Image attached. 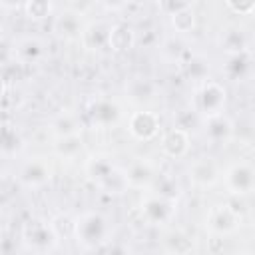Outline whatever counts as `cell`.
Masks as SVG:
<instances>
[{
  "label": "cell",
  "mask_w": 255,
  "mask_h": 255,
  "mask_svg": "<svg viewBox=\"0 0 255 255\" xmlns=\"http://www.w3.org/2000/svg\"><path fill=\"white\" fill-rule=\"evenodd\" d=\"M58 239H74V231H76V217L68 215V213H56L50 219Z\"/></svg>",
  "instance_id": "cell-31"
},
{
  "label": "cell",
  "mask_w": 255,
  "mask_h": 255,
  "mask_svg": "<svg viewBox=\"0 0 255 255\" xmlns=\"http://www.w3.org/2000/svg\"><path fill=\"white\" fill-rule=\"evenodd\" d=\"M225 8L237 16H251V14H255V0H249V2L225 0Z\"/></svg>",
  "instance_id": "cell-34"
},
{
  "label": "cell",
  "mask_w": 255,
  "mask_h": 255,
  "mask_svg": "<svg viewBox=\"0 0 255 255\" xmlns=\"http://www.w3.org/2000/svg\"><path fill=\"white\" fill-rule=\"evenodd\" d=\"M169 22H171V28H173L175 32H179V34L191 32V30L195 28V24H197V16H195L193 6H189V8H185V10H181V12L173 14V16H169Z\"/></svg>",
  "instance_id": "cell-29"
},
{
  "label": "cell",
  "mask_w": 255,
  "mask_h": 255,
  "mask_svg": "<svg viewBox=\"0 0 255 255\" xmlns=\"http://www.w3.org/2000/svg\"><path fill=\"white\" fill-rule=\"evenodd\" d=\"M54 10H56V6L48 0H28L22 4L24 16L32 22H42V20L54 16Z\"/></svg>",
  "instance_id": "cell-28"
},
{
  "label": "cell",
  "mask_w": 255,
  "mask_h": 255,
  "mask_svg": "<svg viewBox=\"0 0 255 255\" xmlns=\"http://www.w3.org/2000/svg\"><path fill=\"white\" fill-rule=\"evenodd\" d=\"M54 34L60 40L66 42H74V40H82V34L86 30V24L82 20V14L76 10H64L54 18V26H52Z\"/></svg>",
  "instance_id": "cell-14"
},
{
  "label": "cell",
  "mask_w": 255,
  "mask_h": 255,
  "mask_svg": "<svg viewBox=\"0 0 255 255\" xmlns=\"http://www.w3.org/2000/svg\"><path fill=\"white\" fill-rule=\"evenodd\" d=\"M181 68H183V74L187 80L195 82L197 86L205 80H209V72H211V64L205 56L201 54H187V58L181 62Z\"/></svg>",
  "instance_id": "cell-23"
},
{
  "label": "cell",
  "mask_w": 255,
  "mask_h": 255,
  "mask_svg": "<svg viewBox=\"0 0 255 255\" xmlns=\"http://www.w3.org/2000/svg\"><path fill=\"white\" fill-rule=\"evenodd\" d=\"M223 183L231 195H247L255 191V167L247 161H237L225 169Z\"/></svg>",
  "instance_id": "cell-9"
},
{
  "label": "cell",
  "mask_w": 255,
  "mask_h": 255,
  "mask_svg": "<svg viewBox=\"0 0 255 255\" xmlns=\"http://www.w3.org/2000/svg\"><path fill=\"white\" fill-rule=\"evenodd\" d=\"M187 177L195 187H201V189L213 187L221 179V167L213 157L203 155V157H197L189 163Z\"/></svg>",
  "instance_id": "cell-11"
},
{
  "label": "cell",
  "mask_w": 255,
  "mask_h": 255,
  "mask_svg": "<svg viewBox=\"0 0 255 255\" xmlns=\"http://www.w3.org/2000/svg\"><path fill=\"white\" fill-rule=\"evenodd\" d=\"M46 58V44L38 36H22L14 42L12 48V60L20 62L22 66H34L40 64Z\"/></svg>",
  "instance_id": "cell-13"
},
{
  "label": "cell",
  "mask_w": 255,
  "mask_h": 255,
  "mask_svg": "<svg viewBox=\"0 0 255 255\" xmlns=\"http://www.w3.org/2000/svg\"><path fill=\"white\" fill-rule=\"evenodd\" d=\"M149 191L157 193V195H161L165 199H173V201H177L179 195H181V187H179L177 179L173 175H165V173H157V177H155V181H153Z\"/></svg>",
  "instance_id": "cell-27"
},
{
  "label": "cell",
  "mask_w": 255,
  "mask_h": 255,
  "mask_svg": "<svg viewBox=\"0 0 255 255\" xmlns=\"http://www.w3.org/2000/svg\"><path fill=\"white\" fill-rule=\"evenodd\" d=\"M100 255H131L128 245L122 243V241H110L102 251H98Z\"/></svg>",
  "instance_id": "cell-36"
},
{
  "label": "cell",
  "mask_w": 255,
  "mask_h": 255,
  "mask_svg": "<svg viewBox=\"0 0 255 255\" xmlns=\"http://www.w3.org/2000/svg\"><path fill=\"white\" fill-rule=\"evenodd\" d=\"M189 6H191V2H185V0H161L157 4V8L165 16H173V14H177V12H181V10L189 8Z\"/></svg>",
  "instance_id": "cell-35"
},
{
  "label": "cell",
  "mask_w": 255,
  "mask_h": 255,
  "mask_svg": "<svg viewBox=\"0 0 255 255\" xmlns=\"http://www.w3.org/2000/svg\"><path fill=\"white\" fill-rule=\"evenodd\" d=\"M112 235V221L102 211L88 209L76 217L74 239L84 251H102L110 241H114Z\"/></svg>",
  "instance_id": "cell-1"
},
{
  "label": "cell",
  "mask_w": 255,
  "mask_h": 255,
  "mask_svg": "<svg viewBox=\"0 0 255 255\" xmlns=\"http://www.w3.org/2000/svg\"><path fill=\"white\" fill-rule=\"evenodd\" d=\"M239 255H255V253H239Z\"/></svg>",
  "instance_id": "cell-37"
},
{
  "label": "cell",
  "mask_w": 255,
  "mask_h": 255,
  "mask_svg": "<svg viewBox=\"0 0 255 255\" xmlns=\"http://www.w3.org/2000/svg\"><path fill=\"white\" fill-rule=\"evenodd\" d=\"M88 124L94 129H110L122 120V106L108 96H96L86 110Z\"/></svg>",
  "instance_id": "cell-6"
},
{
  "label": "cell",
  "mask_w": 255,
  "mask_h": 255,
  "mask_svg": "<svg viewBox=\"0 0 255 255\" xmlns=\"http://www.w3.org/2000/svg\"><path fill=\"white\" fill-rule=\"evenodd\" d=\"M54 153L60 159H74L84 151V137L80 135H66V137H56L52 143Z\"/></svg>",
  "instance_id": "cell-24"
},
{
  "label": "cell",
  "mask_w": 255,
  "mask_h": 255,
  "mask_svg": "<svg viewBox=\"0 0 255 255\" xmlns=\"http://www.w3.org/2000/svg\"><path fill=\"white\" fill-rule=\"evenodd\" d=\"M253 68V56H251V50L249 52H243V54H233V56H225V62L221 66V72L227 80H233V82H239L243 80Z\"/></svg>",
  "instance_id": "cell-21"
},
{
  "label": "cell",
  "mask_w": 255,
  "mask_h": 255,
  "mask_svg": "<svg viewBox=\"0 0 255 255\" xmlns=\"http://www.w3.org/2000/svg\"><path fill=\"white\" fill-rule=\"evenodd\" d=\"M205 227L211 235L225 237L241 227V215L229 203H213L205 213Z\"/></svg>",
  "instance_id": "cell-7"
},
{
  "label": "cell",
  "mask_w": 255,
  "mask_h": 255,
  "mask_svg": "<svg viewBox=\"0 0 255 255\" xmlns=\"http://www.w3.org/2000/svg\"><path fill=\"white\" fill-rule=\"evenodd\" d=\"M24 68L16 60H4L2 64V88H16V82L24 78Z\"/></svg>",
  "instance_id": "cell-33"
},
{
  "label": "cell",
  "mask_w": 255,
  "mask_h": 255,
  "mask_svg": "<svg viewBox=\"0 0 255 255\" xmlns=\"http://www.w3.org/2000/svg\"><path fill=\"white\" fill-rule=\"evenodd\" d=\"M86 173L94 185L108 195H122L129 189L126 171L112 161L108 155H94L86 161Z\"/></svg>",
  "instance_id": "cell-2"
},
{
  "label": "cell",
  "mask_w": 255,
  "mask_h": 255,
  "mask_svg": "<svg viewBox=\"0 0 255 255\" xmlns=\"http://www.w3.org/2000/svg\"><path fill=\"white\" fill-rule=\"evenodd\" d=\"M22 147H24L22 133L16 129V126H12L8 120H4V126H2V155L4 157H12Z\"/></svg>",
  "instance_id": "cell-25"
},
{
  "label": "cell",
  "mask_w": 255,
  "mask_h": 255,
  "mask_svg": "<svg viewBox=\"0 0 255 255\" xmlns=\"http://www.w3.org/2000/svg\"><path fill=\"white\" fill-rule=\"evenodd\" d=\"M235 126L229 116L219 114L203 120V135L211 145H227L233 139Z\"/></svg>",
  "instance_id": "cell-15"
},
{
  "label": "cell",
  "mask_w": 255,
  "mask_h": 255,
  "mask_svg": "<svg viewBox=\"0 0 255 255\" xmlns=\"http://www.w3.org/2000/svg\"><path fill=\"white\" fill-rule=\"evenodd\" d=\"M126 171V179H128V185L129 189H145L149 191L155 177H157V169L155 165L145 159V157H135L128 163V167H124Z\"/></svg>",
  "instance_id": "cell-12"
},
{
  "label": "cell",
  "mask_w": 255,
  "mask_h": 255,
  "mask_svg": "<svg viewBox=\"0 0 255 255\" xmlns=\"http://www.w3.org/2000/svg\"><path fill=\"white\" fill-rule=\"evenodd\" d=\"M175 211H177V201L165 199V197H161L157 193H151V191L145 193V197L141 199V205H139L141 219L149 227L169 225L175 217Z\"/></svg>",
  "instance_id": "cell-5"
},
{
  "label": "cell",
  "mask_w": 255,
  "mask_h": 255,
  "mask_svg": "<svg viewBox=\"0 0 255 255\" xmlns=\"http://www.w3.org/2000/svg\"><path fill=\"white\" fill-rule=\"evenodd\" d=\"M217 46L225 56H233V54H243L249 52V36L243 28L239 26H229L225 28L219 38H217Z\"/></svg>",
  "instance_id": "cell-18"
},
{
  "label": "cell",
  "mask_w": 255,
  "mask_h": 255,
  "mask_svg": "<svg viewBox=\"0 0 255 255\" xmlns=\"http://www.w3.org/2000/svg\"><path fill=\"white\" fill-rule=\"evenodd\" d=\"M52 173H54V167L48 161V157H44V155L26 157L18 165V179L28 189H40V187H44L52 179Z\"/></svg>",
  "instance_id": "cell-8"
},
{
  "label": "cell",
  "mask_w": 255,
  "mask_h": 255,
  "mask_svg": "<svg viewBox=\"0 0 255 255\" xmlns=\"http://www.w3.org/2000/svg\"><path fill=\"white\" fill-rule=\"evenodd\" d=\"M110 28L112 24L104 22V20H96V22H90L86 24V30L82 34V46L88 50V52H94V54H102V52H110Z\"/></svg>",
  "instance_id": "cell-16"
},
{
  "label": "cell",
  "mask_w": 255,
  "mask_h": 255,
  "mask_svg": "<svg viewBox=\"0 0 255 255\" xmlns=\"http://www.w3.org/2000/svg\"><path fill=\"white\" fill-rule=\"evenodd\" d=\"M197 126H203V118L199 116V112L195 108H183L175 114L173 128H179V129H185L191 133V129H195Z\"/></svg>",
  "instance_id": "cell-30"
},
{
  "label": "cell",
  "mask_w": 255,
  "mask_h": 255,
  "mask_svg": "<svg viewBox=\"0 0 255 255\" xmlns=\"http://www.w3.org/2000/svg\"><path fill=\"white\" fill-rule=\"evenodd\" d=\"M159 48H161V56H163L167 62H177V64H181V62L187 58V54H189V50H187L179 40H175V38L163 40V44H161Z\"/></svg>",
  "instance_id": "cell-32"
},
{
  "label": "cell",
  "mask_w": 255,
  "mask_h": 255,
  "mask_svg": "<svg viewBox=\"0 0 255 255\" xmlns=\"http://www.w3.org/2000/svg\"><path fill=\"white\" fill-rule=\"evenodd\" d=\"M50 129H52V133H54L56 137L80 135L82 129H84V124H82V120H80L78 114L64 110V112H60L58 116L52 118V122H50Z\"/></svg>",
  "instance_id": "cell-22"
},
{
  "label": "cell",
  "mask_w": 255,
  "mask_h": 255,
  "mask_svg": "<svg viewBox=\"0 0 255 255\" xmlns=\"http://www.w3.org/2000/svg\"><path fill=\"white\" fill-rule=\"evenodd\" d=\"M137 42V32L128 22H114L110 28V52L128 54Z\"/></svg>",
  "instance_id": "cell-20"
},
{
  "label": "cell",
  "mask_w": 255,
  "mask_h": 255,
  "mask_svg": "<svg viewBox=\"0 0 255 255\" xmlns=\"http://www.w3.org/2000/svg\"><path fill=\"white\" fill-rule=\"evenodd\" d=\"M225 104H227V88L221 82L209 78V80H205L197 86L193 108L199 112V116L203 120L223 114Z\"/></svg>",
  "instance_id": "cell-4"
},
{
  "label": "cell",
  "mask_w": 255,
  "mask_h": 255,
  "mask_svg": "<svg viewBox=\"0 0 255 255\" xmlns=\"http://www.w3.org/2000/svg\"><path fill=\"white\" fill-rule=\"evenodd\" d=\"M20 241L34 255H50L60 245V239H58L52 223L46 219H40V217H34V219H28L26 223H22Z\"/></svg>",
  "instance_id": "cell-3"
},
{
  "label": "cell",
  "mask_w": 255,
  "mask_h": 255,
  "mask_svg": "<svg viewBox=\"0 0 255 255\" xmlns=\"http://www.w3.org/2000/svg\"><path fill=\"white\" fill-rule=\"evenodd\" d=\"M126 94L133 104H151L157 96V84L145 76H133L126 82Z\"/></svg>",
  "instance_id": "cell-19"
},
{
  "label": "cell",
  "mask_w": 255,
  "mask_h": 255,
  "mask_svg": "<svg viewBox=\"0 0 255 255\" xmlns=\"http://www.w3.org/2000/svg\"><path fill=\"white\" fill-rule=\"evenodd\" d=\"M191 147V133L179 128H171L161 137V153L169 159H183L187 157Z\"/></svg>",
  "instance_id": "cell-17"
},
{
  "label": "cell",
  "mask_w": 255,
  "mask_h": 255,
  "mask_svg": "<svg viewBox=\"0 0 255 255\" xmlns=\"http://www.w3.org/2000/svg\"><path fill=\"white\" fill-rule=\"evenodd\" d=\"M163 245H165V249H167L169 253H173V255H187V253L193 249L191 237H189L185 231H181V229H171V231L165 235Z\"/></svg>",
  "instance_id": "cell-26"
},
{
  "label": "cell",
  "mask_w": 255,
  "mask_h": 255,
  "mask_svg": "<svg viewBox=\"0 0 255 255\" xmlns=\"http://www.w3.org/2000/svg\"><path fill=\"white\" fill-rule=\"evenodd\" d=\"M128 131L137 141H151L161 131L159 116L149 110H135L128 118Z\"/></svg>",
  "instance_id": "cell-10"
}]
</instances>
